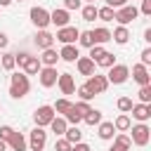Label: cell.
I'll use <instances>...</instances> for the list:
<instances>
[{"instance_id": "484cf974", "label": "cell", "mask_w": 151, "mask_h": 151, "mask_svg": "<svg viewBox=\"0 0 151 151\" xmlns=\"http://www.w3.org/2000/svg\"><path fill=\"white\" fill-rule=\"evenodd\" d=\"M113 17H116V9H113V7H109V5L97 7V19H101V21H113Z\"/></svg>"}, {"instance_id": "c3c4849f", "label": "cell", "mask_w": 151, "mask_h": 151, "mask_svg": "<svg viewBox=\"0 0 151 151\" xmlns=\"http://www.w3.org/2000/svg\"><path fill=\"white\" fill-rule=\"evenodd\" d=\"M106 5H109V7H113V9H118V7L127 5V0H106Z\"/></svg>"}, {"instance_id": "30bf717a", "label": "cell", "mask_w": 151, "mask_h": 151, "mask_svg": "<svg viewBox=\"0 0 151 151\" xmlns=\"http://www.w3.org/2000/svg\"><path fill=\"white\" fill-rule=\"evenodd\" d=\"M94 94H101V92H106V87H109V80H106V76H99V73H92L90 76V80L85 83Z\"/></svg>"}, {"instance_id": "ab89813d", "label": "cell", "mask_w": 151, "mask_h": 151, "mask_svg": "<svg viewBox=\"0 0 151 151\" xmlns=\"http://www.w3.org/2000/svg\"><path fill=\"white\" fill-rule=\"evenodd\" d=\"M73 106H76V111H78V113H80V116H85V113H87V111H90V109H92V106H90V104H87V101H83V99H80V101H76V104H73Z\"/></svg>"}, {"instance_id": "ac0fdd59", "label": "cell", "mask_w": 151, "mask_h": 151, "mask_svg": "<svg viewBox=\"0 0 151 151\" xmlns=\"http://www.w3.org/2000/svg\"><path fill=\"white\" fill-rule=\"evenodd\" d=\"M38 59H40V64H42V66H57L59 54H57V50H54V47H47V50H42V57H38Z\"/></svg>"}, {"instance_id": "d6a6232c", "label": "cell", "mask_w": 151, "mask_h": 151, "mask_svg": "<svg viewBox=\"0 0 151 151\" xmlns=\"http://www.w3.org/2000/svg\"><path fill=\"white\" fill-rule=\"evenodd\" d=\"M0 64H2V68H5V71H12V68L17 66L14 54H9V52H7V54H2V61H0Z\"/></svg>"}, {"instance_id": "4dcf8cb0", "label": "cell", "mask_w": 151, "mask_h": 151, "mask_svg": "<svg viewBox=\"0 0 151 151\" xmlns=\"http://www.w3.org/2000/svg\"><path fill=\"white\" fill-rule=\"evenodd\" d=\"M83 19H85V21H94V19H97V7H94V2H90V5L83 7Z\"/></svg>"}, {"instance_id": "681fc988", "label": "cell", "mask_w": 151, "mask_h": 151, "mask_svg": "<svg viewBox=\"0 0 151 151\" xmlns=\"http://www.w3.org/2000/svg\"><path fill=\"white\" fill-rule=\"evenodd\" d=\"M7 42H9V38H7V35L0 31V50H5V47H7Z\"/></svg>"}, {"instance_id": "4fadbf2b", "label": "cell", "mask_w": 151, "mask_h": 151, "mask_svg": "<svg viewBox=\"0 0 151 151\" xmlns=\"http://www.w3.org/2000/svg\"><path fill=\"white\" fill-rule=\"evenodd\" d=\"M35 45H38L40 50H47V47H52V45H54V35H52L50 31L40 28V31L35 33Z\"/></svg>"}, {"instance_id": "d590c367", "label": "cell", "mask_w": 151, "mask_h": 151, "mask_svg": "<svg viewBox=\"0 0 151 151\" xmlns=\"http://www.w3.org/2000/svg\"><path fill=\"white\" fill-rule=\"evenodd\" d=\"M113 142H118L120 146H125L127 151H130V146H132V139L127 137V134H123V132H118V134H113Z\"/></svg>"}, {"instance_id": "5b68a950", "label": "cell", "mask_w": 151, "mask_h": 151, "mask_svg": "<svg viewBox=\"0 0 151 151\" xmlns=\"http://www.w3.org/2000/svg\"><path fill=\"white\" fill-rule=\"evenodd\" d=\"M78 28L76 26H61L59 31H57V35H54V40H59V42H64V45H73L76 40H78Z\"/></svg>"}, {"instance_id": "ffe728a7", "label": "cell", "mask_w": 151, "mask_h": 151, "mask_svg": "<svg viewBox=\"0 0 151 151\" xmlns=\"http://www.w3.org/2000/svg\"><path fill=\"white\" fill-rule=\"evenodd\" d=\"M59 57H61L64 61L73 64V61H76L80 54H78V47H76V45H64V47H61V52H59Z\"/></svg>"}, {"instance_id": "d6986e66", "label": "cell", "mask_w": 151, "mask_h": 151, "mask_svg": "<svg viewBox=\"0 0 151 151\" xmlns=\"http://www.w3.org/2000/svg\"><path fill=\"white\" fill-rule=\"evenodd\" d=\"M90 33H92L94 45H101V42H109V40H111V31L104 28V26H99V28H94V31H90Z\"/></svg>"}, {"instance_id": "9c48e42d", "label": "cell", "mask_w": 151, "mask_h": 151, "mask_svg": "<svg viewBox=\"0 0 151 151\" xmlns=\"http://www.w3.org/2000/svg\"><path fill=\"white\" fill-rule=\"evenodd\" d=\"M38 76H40V85L42 87H52V85H57V68L54 66H42L40 71H38Z\"/></svg>"}, {"instance_id": "9f6ffc18", "label": "cell", "mask_w": 151, "mask_h": 151, "mask_svg": "<svg viewBox=\"0 0 151 151\" xmlns=\"http://www.w3.org/2000/svg\"><path fill=\"white\" fill-rule=\"evenodd\" d=\"M19 2H21V0H19Z\"/></svg>"}, {"instance_id": "9a60e30c", "label": "cell", "mask_w": 151, "mask_h": 151, "mask_svg": "<svg viewBox=\"0 0 151 151\" xmlns=\"http://www.w3.org/2000/svg\"><path fill=\"white\" fill-rule=\"evenodd\" d=\"M132 78H134L139 85H149V83H151V76H149V71H146V66H144V64L132 66Z\"/></svg>"}, {"instance_id": "44dd1931", "label": "cell", "mask_w": 151, "mask_h": 151, "mask_svg": "<svg viewBox=\"0 0 151 151\" xmlns=\"http://www.w3.org/2000/svg\"><path fill=\"white\" fill-rule=\"evenodd\" d=\"M7 144H9L14 151H24V149H26V137H24L21 132H12V137L7 139Z\"/></svg>"}, {"instance_id": "ee69618b", "label": "cell", "mask_w": 151, "mask_h": 151, "mask_svg": "<svg viewBox=\"0 0 151 151\" xmlns=\"http://www.w3.org/2000/svg\"><path fill=\"white\" fill-rule=\"evenodd\" d=\"M142 64H144V66L151 64V47H146V50L142 52Z\"/></svg>"}, {"instance_id": "816d5d0a", "label": "cell", "mask_w": 151, "mask_h": 151, "mask_svg": "<svg viewBox=\"0 0 151 151\" xmlns=\"http://www.w3.org/2000/svg\"><path fill=\"white\" fill-rule=\"evenodd\" d=\"M144 40H146V42H151V28H146V31H144Z\"/></svg>"}, {"instance_id": "f907efd6", "label": "cell", "mask_w": 151, "mask_h": 151, "mask_svg": "<svg viewBox=\"0 0 151 151\" xmlns=\"http://www.w3.org/2000/svg\"><path fill=\"white\" fill-rule=\"evenodd\" d=\"M109 151H127V149H125V146H120V144H118V142H113V144H111V149H109Z\"/></svg>"}, {"instance_id": "8fae6325", "label": "cell", "mask_w": 151, "mask_h": 151, "mask_svg": "<svg viewBox=\"0 0 151 151\" xmlns=\"http://www.w3.org/2000/svg\"><path fill=\"white\" fill-rule=\"evenodd\" d=\"M57 85L61 87L64 94H73L76 92V83H73V76L71 73H59L57 76Z\"/></svg>"}, {"instance_id": "f6af8a7d", "label": "cell", "mask_w": 151, "mask_h": 151, "mask_svg": "<svg viewBox=\"0 0 151 151\" xmlns=\"http://www.w3.org/2000/svg\"><path fill=\"white\" fill-rule=\"evenodd\" d=\"M144 17H149L151 14V0H142V9H139Z\"/></svg>"}, {"instance_id": "74e56055", "label": "cell", "mask_w": 151, "mask_h": 151, "mask_svg": "<svg viewBox=\"0 0 151 151\" xmlns=\"http://www.w3.org/2000/svg\"><path fill=\"white\" fill-rule=\"evenodd\" d=\"M118 109H120L123 113H130V109H132V99H130V97H120V99H118Z\"/></svg>"}, {"instance_id": "52a82bcc", "label": "cell", "mask_w": 151, "mask_h": 151, "mask_svg": "<svg viewBox=\"0 0 151 151\" xmlns=\"http://www.w3.org/2000/svg\"><path fill=\"white\" fill-rule=\"evenodd\" d=\"M33 118H35V125H38V127H45V125H50V120L54 118V109H52V106H38L35 113H33Z\"/></svg>"}, {"instance_id": "bcb514c9", "label": "cell", "mask_w": 151, "mask_h": 151, "mask_svg": "<svg viewBox=\"0 0 151 151\" xmlns=\"http://www.w3.org/2000/svg\"><path fill=\"white\" fill-rule=\"evenodd\" d=\"M68 151H90V146L87 144H83V142H76V144H71V149Z\"/></svg>"}, {"instance_id": "277c9868", "label": "cell", "mask_w": 151, "mask_h": 151, "mask_svg": "<svg viewBox=\"0 0 151 151\" xmlns=\"http://www.w3.org/2000/svg\"><path fill=\"white\" fill-rule=\"evenodd\" d=\"M132 127V144H137V146H146L149 144V139H151V130H149V125H144V123H139V125H130Z\"/></svg>"}, {"instance_id": "e0dca14e", "label": "cell", "mask_w": 151, "mask_h": 151, "mask_svg": "<svg viewBox=\"0 0 151 151\" xmlns=\"http://www.w3.org/2000/svg\"><path fill=\"white\" fill-rule=\"evenodd\" d=\"M21 68H24V73H26V76H35V73L42 68V64H40V59H38V57H31V54H28V59L24 61V66H21Z\"/></svg>"}, {"instance_id": "7bdbcfd3", "label": "cell", "mask_w": 151, "mask_h": 151, "mask_svg": "<svg viewBox=\"0 0 151 151\" xmlns=\"http://www.w3.org/2000/svg\"><path fill=\"white\" fill-rule=\"evenodd\" d=\"M64 9H80V0H64Z\"/></svg>"}, {"instance_id": "4316f807", "label": "cell", "mask_w": 151, "mask_h": 151, "mask_svg": "<svg viewBox=\"0 0 151 151\" xmlns=\"http://www.w3.org/2000/svg\"><path fill=\"white\" fill-rule=\"evenodd\" d=\"M83 120H85L87 125H99V123H101V111H97V109H90V111L83 116Z\"/></svg>"}, {"instance_id": "5bb4252c", "label": "cell", "mask_w": 151, "mask_h": 151, "mask_svg": "<svg viewBox=\"0 0 151 151\" xmlns=\"http://www.w3.org/2000/svg\"><path fill=\"white\" fill-rule=\"evenodd\" d=\"M76 66H78V73L80 76H92L94 73V61L90 57H78L76 59Z\"/></svg>"}, {"instance_id": "7dc6e473", "label": "cell", "mask_w": 151, "mask_h": 151, "mask_svg": "<svg viewBox=\"0 0 151 151\" xmlns=\"http://www.w3.org/2000/svg\"><path fill=\"white\" fill-rule=\"evenodd\" d=\"M26 59H28V52H19V54H14V61H17L19 66H24Z\"/></svg>"}, {"instance_id": "ba28073f", "label": "cell", "mask_w": 151, "mask_h": 151, "mask_svg": "<svg viewBox=\"0 0 151 151\" xmlns=\"http://www.w3.org/2000/svg\"><path fill=\"white\" fill-rule=\"evenodd\" d=\"M45 142H47V132H45L42 127H38V125H35V130H31V137H28L31 149H33V151H42Z\"/></svg>"}, {"instance_id": "f546056e", "label": "cell", "mask_w": 151, "mask_h": 151, "mask_svg": "<svg viewBox=\"0 0 151 151\" xmlns=\"http://www.w3.org/2000/svg\"><path fill=\"white\" fill-rule=\"evenodd\" d=\"M64 118H66V123H73V125H78V123L83 120V116H80V113L76 111V106H73V104H71V109H68V111L64 113Z\"/></svg>"}, {"instance_id": "60d3db41", "label": "cell", "mask_w": 151, "mask_h": 151, "mask_svg": "<svg viewBox=\"0 0 151 151\" xmlns=\"http://www.w3.org/2000/svg\"><path fill=\"white\" fill-rule=\"evenodd\" d=\"M71 149V142L64 137V139H57V144H54V151H68Z\"/></svg>"}, {"instance_id": "f35d334b", "label": "cell", "mask_w": 151, "mask_h": 151, "mask_svg": "<svg viewBox=\"0 0 151 151\" xmlns=\"http://www.w3.org/2000/svg\"><path fill=\"white\" fill-rule=\"evenodd\" d=\"M104 52H106V50H104L101 45H92V47H90V59H92V61H97Z\"/></svg>"}, {"instance_id": "6da1fadb", "label": "cell", "mask_w": 151, "mask_h": 151, "mask_svg": "<svg viewBox=\"0 0 151 151\" xmlns=\"http://www.w3.org/2000/svg\"><path fill=\"white\" fill-rule=\"evenodd\" d=\"M28 90H31L28 76H24V73H14V76H9V94H12L14 99L26 97V94H28Z\"/></svg>"}, {"instance_id": "11a10c76", "label": "cell", "mask_w": 151, "mask_h": 151, "mask_svg": "<svg viewBox=\"0 0 151 151\" xmlns=\"http://www.w3.org/2000/svg\"><path fill=\"white\" fill-rule=\"evenodd\" d=\"M87 2H94V0H87Z\"/></svg>"}, {"instance_id": "836d02e7", "label": "cell", "mask_w": 151, "mask_h": 151, "mask_svg": "<svg viewBox=\"0 0 151 151\" xmlns=\"http://www.w3.org/2000/svg\"><path fill=\"white\" fill-rule=\"evenodd\" d=\"M139 101L142 104H149L151 101V85H142L139 87Z\"/></svg>"}, {"instance_id": "603a6c76", "label": "cell", "mask_w": 151, "mask_h": 151, "mask_svg": "<svg viewBox=\"0 0 151 151\" xmlns=\"http://www.w3.org/2000/svg\"><path fill=\"white\" fill-rule=\"evenodd\" d=\"M130 125H132V120H130V116H127V113H120V116L113 120L116 132H127V130H130Z\"/></svg>"}, {"instance_id": "83f0119b", "label": "cell", "mask_w": 151, "mask_h": 151, "mask_svg": "<svg viewBox=\"0 0 151 151\" xmlns=\"http://www.w3.org/2000/svg\"><path fill=\"white\" fill-rule=\"evenodd\" d=\"M94 64H99L101 68H111V66L116 64V57H113L111 52H104V54H101V57H99V59H97Z\"/></svg>"}, {"instance_id": "8992f818", "label": "cell", "mask_w": 151, "mask_h": 151, "mask_svg": "<svg viewBox=\"0 0 151 151\" xmlns=\"http://www.w3.org/2000/svg\"><path fill=\"white\" fill-rule=\"evenodd\" d=\"M31 21L38 26V31H40V28H47V26H50V12H47L45 7H33V9H31Z\"/></svg>"}, {"instance_id": "f5cc1de1", "label": "cell", "mask_w": 151, "mask_h": 151, "mask_svg": "<svg viewBox=\"0 0 151 151\" xmlns=\"http://www.w3.org/2000/svg\"><path fill=\"white\" fill-rule=\"evenodd\" d=\"M0 151H7V142H2V139H0Z\"/></svg>"}, {"instance_id": "7c38bea8", "label": "cell", "mask_w": 151, "mask_h": 151, "mask_svg": "<svg viewBox=\"0 0 151 151\" xmlns=\"http://www.w3.org/2000/svg\"><path fill=\"white\" fill-rule=\"evenodd\" d=\"M130 113H132V118H137L139 123H144V120L151 118V104H132Z\"/></svg>"}, {"instance_id": "b9f144b4", "label": "cell", "mask_w": 151, "mask_h": 151, "mask_svg": "<svg viewBox=\"0 0 151 151\" xmlns=\"http://www.w3.org/2000/svg\"><path fill=\"white\" fill-rule=\"evenodd\" d=\"M12 132H14V130H12L9 125H2V127H0V139H2V142H7V139L12 137Z\"/></svg>"}, {"instance_id": "2e32d148", "label": "cell", "mask_w": 151, "mask_h": 151, "mask_svg": "<svg viewBox=\"0 0 151 151\" xmlns=\"http://www.w3.org/2000/svg\"><path fill=\"white\" fill-rule=\"evenodd\" d=\"M50 24H54V26H68V9H54V12H50Z\"/></svg>"}, {"instance_id": "1f68e13d", "label": "cell", "mask_w": 151, "mask_h": 151, "mask_svg": "<svg viewBox=\"0 0 151 151\" xmlns=\"http://www.w3.org/2000/svg\"><path fill=\"white\" fill-rule=\"evenodd\" d=\"M78 42H80L83 47H92V45H94V40H92V33H90V31H83V33H78Z\"/></svg>"}, {"instance_id": "cb8c5ba5", "label": "cell", "mask_w": 151, "mask_h": 151, "mask_svg": "<svg viewBox=\"0 0 151 151\" xmlns=\"http://www.w3.org/2000/svg\"><path fill=\"white\" fill-rule=\"evenodd\" d=\"M50 127H52V132H54V134H64L68 125H66V118H59V116H54V118L50 120Z\"/></svg>"}, {"instance_id": "e575fe53", "label": "cell", "mask_w": 151, "mask_h": 151, "mask_svg": "<svg viewBox=\"0 0 151 151\" xmlns=\"http://www.w3.org/2000/svg\"><path fill=\"white\" fill-rule=\"evenodd\" d=\"M52 109H54V113H66V111L71 109V101H68V99H57V104H54Z\"/></svg>"}, {"instance_id": "db71d44e", "label": "cell", "mask_w": 151, "mask_h": 151, "mask_svg": "<svg viewBox=\"0 0 151 151\" xmlns=\"http://www.w3.org/2000/svg\"><path fill=\"white\" fill-rule=\"evenodd\" d=\"M9 2H12V0H0V7H7Z\"/></svg>"}, {"instance_id": "7402d4cb", "label": "cell", "mask_w": 151, "mask_h": 151, "mask_svg": "<svg viewBox=\"0 0 151 151\" xmlns=\"http://www.w3.org/2000/svg\"><path fill=\"white\" fill-rule=\"evenodd\" d=\"M111 40H116L118 45H125V42L130 40V31H127V26H118V28L111 33Z\"/></svg>"}, {"instance_id": "f1b7e54d", "label": "cell", "mask_w": 151, "mask_h": 151, "mask_svg": "<svg viewBox=\"0 0 151 151\" xmlns=\"http://www.w3.org/2000/svg\"><path fill=\"white\" fill-rule=\"evenodd\" d=\"M64 137L71 142V144H76V142H80V137H83V132L78 130V125H73V127H66V132H64Z\"/></svg>"}, {"instance_id": "8d00e7d4", "label": "cell", "mask_w": 151, "mask_h": 151, "mask_svg": "<svg viewBox=\"0 0 151 151\" xmlns=\"http://www.w3.org/2000/svg\"><path fill=\"white\" fill-rule=\"evenodd\" d=\"M78 94H80V99H83V101H90V99L94 97V92H92L87 85H80V87H78Z\"/></svg>"}, {"instance_id": "3957f363", "label": "cell", "mask_w": 151, "mask_h": 151, "mask_svg": "<svg viewBox=\"0 0 151 151\" xmlns=\"http://www.w3.org/2000/svg\"><path fill=\"white\" fill-rule=\"evenodd\" d=\"M127 78H130V68H127L125 64H113V66L109 68V73H106V80L113 83V85H120V83H125Z\"/></svg>"}, {"instance_id": "7a4b0ae2", "label": "cell", "mask_w": 151, "mask_h": 151, "mask_svg": "<svg viewBox=\"0 0 151 151\" xmlns=\"http://www.w3.org/2000/svg\"><path fill=\"white\" fill-rule=\"evenodd\" d=\"M137 17H139V9H137L134 5H123V7L116 9V17H113V19H116L120 26H127V24L134 21Z\"/></svg>"}, {"instance_id": "d4e9b609", "label": "cell", "mask_w": 151, "mask_h": 151, "mask_svg": "<svg viewBox=\"0 0 151 151\" xmlns=\"http://www.w3.org/2000/svg\"><path fill=\"white\" fill-rule=\"evenodd\" d=\"M113 134H116L113 123H109V120L104 123V120H101V123H99V137H101V139H113Z\"/></svg>"}]
</instances>
